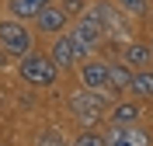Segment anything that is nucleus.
<instances>
[{
  "label": "nucleus",
  "mask_w": 153,
  "mask_h": 146,
  "mask_svg": "<svg viewBox=\"0 0 153 146\" xmlns=\"http://www.w3.org/2000/svg\"><path fill=\"white\" fill-rule=\"evenodd\" d=\"M132 90L136 97H153V66L150 70H136V77H132Z\"/></svg>",
  "instance_id": "4468645a"
},
{
  "label": "nucleus",
  "mask_w": 153,
  "mask_h": 146,
  "mask_svg": "<svg viewBox=\"0 0 153 146\" xmlns=\"http://www.w3.org/2000/svg\"><path fill=\"white\" fill-rule=\"evenodd\" d=\"M73 35L80 39V45H84V49H91V52H94L97 45H105V42H108V31H105V24L97 21V14H94V10H84V14L76 18Z\"/></svg>",
  "instance_id": "0eeeda50"
},
{
  "label": "nucleus",
  "mask_w": 153,
  "mask_h": 146,
  "mask_svg": "<svg viewBox=\"0 0 153 146\" xmlns=\"http://www.w3.org/2000/svg\"><path fill=\"white\" fill-rule=\"evenodd\" d=\"M115 4H118L129 18H146V10H150V0H115Z\"/></svg>",
  "instance_id": "dca6fc26"
},
{
  "label": "nucleus",
  "mask_w": 153,
  "mask_h": 146,
  "mask_svg": "<svg viewBox=\"0 0 153 146\" xmlns=\"http://www.w3.org/2000/svg\"><path fill=\"white\" fill-rule=\"evenodd\" d=\"M80 87L108 94V90H111V63L94 59V56L87 59V63H80Z\"/></svg>",
  "instance_id": "423d86ee"
},
{
  "label": "nucleus",
  "mask_w": 153,
  "mask_h": 146,
  "mask_svg": "<svg viewBox=\"0 0 153 146\" xmlns=\"http://www.w3.org/2000/svg\"><path fill=\"white\" fill-rule=\"evenodd\" d=\"M18 73H21V80H25L28 87H52L63 70L52 63L49 52H31V56H25L18 63Z\"/></svg>",
  "instance_id": "f03ea898"
},
{
  "label": "nucleus",
  "mask_w": 153,
  "mask_h": 146,
  "mask_svg": "<svg viewBox=\"0 0 153 146\" xmlns=\"http://www.w3.org/2000/svg\"><path fill=\"white\" fill-rule=\"evenodd\" d=\"M49 56H52V63H56L59 70H73V66H80V63H87L94 52L80 45V39H76L73 31H63V35H56V39H52Z\"/></svg>",
  "instance_id": "20e7f679"
},
{
  "label": "nucleus",
  "mask_w": 153,
  "mask_h": 146,
  "mask_svg": "<svg viewBox=\"0 0 153 146\" xmlns=\"http://www.w3.org/2000/svg\"><path fill=\"white\" fill-rule=\"evenodd\" d=\"M66 21H70V10L63 7V4H56V0H49L45 7L38 10V18H35V28L42 31V35H63L66 31Z\"/></svg>",
  "instance_id": "6e6552de"
},
{
  "label": "nucleus",
  "mask_w": 153,
  "mask_h": 146,
  "mask_svg": "<svg viewBox=\"0 0 153 146\" xmlns=\"http://www.w3.org/2000/svg\"><path fill=\"white\" fill-rule=\"evenodd\" d=\"M132 77H136V70L129 66L125 59L111 63V90H129L132 87Z\"/></svg>",
  "instance_id": "ddd939ff"
},
{
  "label": "nucleus",
  "mask_w": 153,
  "mask_h": 146,
  "mask_svg": "<svg viewBox=\"0 0 153 146\" xmlns=\"http://www.w3.org/2000/svg\"><path fill=\"white\" fill-rule=\"evenodd\" d=\"M70 146H108V136H105V132H97V129H84Z\"/></svg>",
  "instance_id": "2eb2a0df"
},
{
  "label": "nucleus",
  "mask_w": 153,
  "mask_h": 146,
  "mask_svg": "<svg viewBox=\"0 0 153 146\" xmlns=\"http://www.w3.org/2000/svg\"><path fill=\"white\" fill-rule=\"evenodd\" d=\"M91 10H94V14H97V21L105 24L108 39H118V42H122L125 35H129V14L118 7V4H111V0H97Z\"/></svg>",
  "instance_id": "39448f33"
},
{
  "label": "nucleus",
  "mask_w": 153,
  "mask_h": 146,
  "mask_svg": "<svg viewBox=\"0 0 153 146\" xmlns=\"http://www.w3.org/2000/svg\"><path fill=\"white\" fill-rule=\"evenodd\" d=\"M49 0H7V10H10V18H18V21H28V18H38V10L45 7Z\"/></svg>",
  "instance_id": "f8f14e48"
},
{
  "label": "nucleus",
  "mask_w": 153,
  "mask_h": 146,
  "mask_svg": "<svg viewBox=\"0 0 153 146\" xmlns=\"http://www.w3.org/2000/svg\"><path fill=\"white\" fill-rule=\"evenodd\" d=\"M139 115H143V108L132 104V101H115V104L108 108V122H111V125H136Z\"/></svg>",
  "instance_id": "9b49d317"
},
{
  "label": "nucleus",
  "mask_w": 153,
  "mask_h": 146,
  "mask_svg": "<svg viewBox=\"0 0 153 146\" xmlns=\"http://www.w3.org/2000/svg\"><path fill=\"white\" fill-rule=\"evenodd\" d=\"M35 146H66V136H63L59 129H45V132L35 139Z\"/></svg>",
  "instance_id": "f3484780"
},
{
  "label": "nucleus",
  "mask_w": 153,
  "mask_h": 146,
  "mask_svg": "<svg viewBox=\"0 0 153 146\" xmlns=\"http://www.w3.org/2000/svg\"><path fill=\"white\" fill-rule=\"evenodd\" d=\"M4 56H7V52H4V49H0V66H4Z\"/></svg>",
  "instance_id": "6ab92c4d"
},
{
  "label": "nucleus",
  "mask_w": 153,
  "mask_h": 146,
  "mask_svg": "<svg viewBox=\"0 0 153 146\" xmlns=\"http://www.w3.org/2000/svg\"><path fill=\"white\" fill-rule=\"evenodd\" d=\"M122 59H125L132 70H150V66H153V42H139V39L125 42Z\"/></svg>",
  "instance_id": "9d476101"
},
{
  "label": "nucleus",
  "mask_w": 153,
  "mask_h": 146,
  "mask_svg": "<svg viewBox=\"0 0 153 146\" xmlns=\"http://www.w3.org/2000/svg\"><path fill=\"white\" fill-rule=\"evenodd\" d=\"M56 4H63V7H66V10H70V14H76V10L84 7L87 0H56Z\"/></svg>",
  "instance_id": "a211bd4d"
},
{
  "label": "nucleus",
  "mask_w": 153,
  "mask_h": 146,
  "mask_svg": "<svg viewBox=\"0 0 153 146\" xmlns=\"http://www.w3.org/2000/svg\"><path fill=\"white\" fill-rule=\"evenodd\" d=\"M108 146H153V136L143 125H111Z\"/></svg>",
  "instance_id": "1a4fd4ad"
},
{
  "label": "nucleus",
  "mask_w": 153,
  "mask_h": 146,
  "mask_svg": "<svg viewBox=\"0 0 153 146\" xmlns=\"http://www.w3.org/2000/svg\"><path fill=\"white\" fill-rule=\"evenodd\" d=\"M31 45H35V35L28 31L25 21H18V18H4L0 21V49H4L10 59L31 56V52H35Z\"/></svg>",
  "instance_id": "7ed1b4c3"
},
{
  "label": "nucleus",
  "mask_w": 153,
  "mask_h": 146,
  "mask_svg": "<svg viewBox=\"0 0 153 146\" xmlns=\"http://www.w3.org/2000/svg\"><path fill=\"white\" fill-rule=\"evenodd\" d=\"M66 104H70V115H73L80 125L94 129V125H101V118H108V108H111L115 101H111V94H101V90L80 87V90H73V94H70Z\"/></svg>",
  "instance_id": "f257e3e1"
}]
</instances>
